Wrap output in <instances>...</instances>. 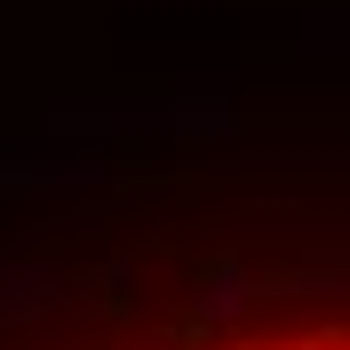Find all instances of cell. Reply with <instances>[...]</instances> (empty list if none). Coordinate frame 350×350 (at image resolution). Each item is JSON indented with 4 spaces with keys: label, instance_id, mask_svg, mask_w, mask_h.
<instances>
[{
    "label": "cell",
    "instance_id": "cell-3",
    "mask_svg": "<svg viewBox=\"0 0 350 350\" xmlns=\"http://www.w3.org/2000/svg\"><path fill=\"white\" fill-rule=\"evenodd\" d=\"M239 350H262V342H239Z\"/></svg>",
    "mask_w": 350,
    "mask_h": 350
},
{
    "label": "cell",
    "instance_id": "cell-2",
    "mask_svg": "<svg viewBox=\"0 0 350 350\" xmlns=\"http://www.w3.org/2000/svg\"><path fill=\"white\" fill-rule=\"evenodd\" d=\"M56 303V271L48 262H8L0 271V319L16 310V319H40V310Z\"/></svg>",
    "mask_w": 350,
    "mask_h": 350
},
{
    "label": "cell",
    "instance_id": "cell-1",
    "mask_svg": "<svg viewBox=\"0 0 350 350\" xmlns=\"http://www.w3.org/2000/svg\"><path fill=\"white\" fill-rule=\"evenodd\" d=\"M247 295H255V279H247L231 255L199 262V295H191V310H207L215 327H223V319H239V310H247Z\"/></svg>",
    "mask_w": 350,
    "mask_h": 350
}]
</instances>
